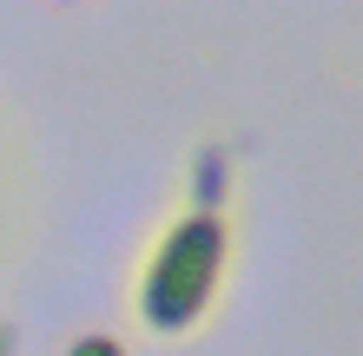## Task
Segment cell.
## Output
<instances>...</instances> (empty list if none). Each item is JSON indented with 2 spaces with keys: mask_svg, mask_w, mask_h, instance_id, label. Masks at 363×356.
<instances>
[{
  "mask_svg": "<svg viewBox=\"0 0 363 356\" xmlns=\"http://www.w3.org/2000/svg\"><path fill=\"white\" fill-rule=\"evenodd\" d=\"M225 224L218 212H185L172 231L159 238L152 264H145L139 277V317L145 330H165V337H179V330H191L211 310V297H218V277H225Z\"/></svg>",
  "mask_w": 363,
  "mask_h": 356,
  "instance_id": "cell-1",
  "label": "cell"
},
{
  "mask_svg": "<svg viewBox=\"0 0 363 356\" xmlns=\"http://www.w3.org/2000/svg\"><path fill=\"white\" fill-rule=\"evenodd\" d=\"M225 192V152H205L199 165H191V198H199V212H211Z\"/></svg>",
  "mask_w": 363,
  "mask_h": 356,
  "instance_id": "cell-2",
  "label": "cell"
},
{
  "mask_svg": "<svg viewBox=\"0 0 363 356\" xmlns=\"http://www.w3.org/2000/svg\"><path fill=\"white\" fill-rule=\"evenodd\" d=\"M67 356H125V350H119V337H99V330H86V337L67 343Z\"/></svg>",
  "mask_w": 363,
  "mask_h": 356,
  "instance_id": "cell-3",
  "label": "cell"
},
{
  "mask_svg": "<svg viewBox=\"0 0 363 356\" xmlns=\"http://www.w3.org/2000/svg\"><path fill=\"white\" fill-rule=\"evenodd\" d=\"M7 343H13V330H7V323H0V356H7Z\"/></svg>",
  "mask_w": 363,
  "mask_h": 356,
  "instance_id": "cell-4",
  "label": "cell"
}]
</instances>
